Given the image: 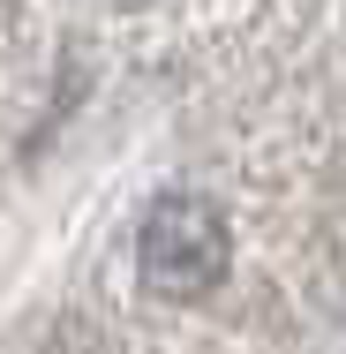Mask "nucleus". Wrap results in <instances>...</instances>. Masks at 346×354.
Wrapping results in <instances>:
<instances>
[{
  "label": "nucleus",
  "mask_w": 346,
  "mask_h": 354,
  "mask_svg": "<svg viewBox=\"0 0 346 354\" xmlns=\"http://www.w3.org/2000/svg\"><path fill=\"white\" fill-rule=\"evenodd\" d=\"M233 264V226L196 189H166L136 226V272L158 301H204Z\"/></svg>",
  "instance_id": "f257e3e1"
}]
</instances>
